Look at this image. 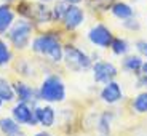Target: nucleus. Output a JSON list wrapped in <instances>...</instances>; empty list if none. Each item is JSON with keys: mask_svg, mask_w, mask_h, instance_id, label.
<instances>
[{"mask_svg": "<svg viewBox=\"0 0 147 136\" xmlns=\"http://www.w3.org/2000/svg\"><path fill=\"white\" fill-rule=\"evenodd\" d=\"M30 50L35 55H40L43 58L50 59L51 63H63L64 45L61 43V40L55 34L45 32L34 37L32 43H30Z\"/></svg>", "mask_w": 147, "mask_h": 136, "instance_id": "1", "label": "nucleus"}, {"mask_svg": "<svg viewBox=\"0 0 147 136\" xmlns=\"http://www.w3.org/2000/svg\"><path fill=\"white\" fill-rule=\"evenodd\" d=\"M38 98L48 104L64 103L66 99V83L58 74H50L38 87Z\"/></svg>", "mask_w": 147, "mask_h": 136, "instance_id": "2", "label": "nucleus"}, {"mask_svg": "<svg viewBox=\"0 0 147 136\" xmlns=\"http://www.w3.org/2000/svg\"><path fill=\"white\" fill-rule=\"evenodd\" d=\"M32 30H34V24L27 19H19L15 21L13 26L8 30V40H10L11 47L22 51L27 47H30V40H32Z\"/></svg>", "mask_w": 147, "mask_h": 136, "instance_id": "3", "label": "nucleus"}, {"mask_svg": "<svg viewBox=\"0 0 147 136\" xmlns=\"http://www.w3.org/2000/svg\"><path fill=\"white\" fill-rule=\"evenodd\" d=\"M63 63L72 72H85L93 67V59L75 45H64Z\"/></svg>", "mask_w": 147, "mask_h": 136, "instance_id": "4", "label": "nucleus"}, {"mask_svg": "<svg viewBox=\"0 0 147 136\" xmlns=\"http://www.w3.org/2000/svg\"><path fill=\"white\" fill-rule=\"evenodd\" d=\"M93 78L96 83H109V82L115 80V77L118 75V69L109 61H94L93 63Z\"/></svg>", "mask_w": 147, "mask_h": 136, "instance_id": "5", "label": "nucleus"}, {"mask_svg": "<svg viewBox=\"0 0 147 136\" xmlns=\"http://www.w3.org/2000/svg\"><path fill=\"white\" fill-rule=\"evenodd\" d=\"M11 117L18 122L19 125H26V127H37V118L35 112H34V106L27 103H19L16 101V104L11 107Z\"/></svg>", "mask_w": 147, "mask_h": 136, "instance_id": "6", "label": "nucleus"}, {"mask_svg": "<svg viewBox=\"0 0 147 136\" xmlns=\"http://www.w3.org/2000/svg\"><path fill=\"white\" fill-rule=\"evenodd\" d=\"M13 88H15L16 101H19V103H27L30 106H37L38 101H40V98H38V90H35L27 82H24V80L13 82Z\"/></svg>", "mask_w": 147, "mask_h": 136, "instance_id": "7", "label": "nucleus"}, {"mask_svg": "<svg viewBox=\"0 0 147 136\" xmlns=\"http://www.w3.org/2000/svg\"><path fill=\"white\" fill-rule=\"evenodd\" d=\"M88 40L94 47L109 48L112 40H114V35H112V32H110V29L107 26H104V24H96V26H93L88 30Z\"/></svg>", "mask_w": 147, "mask_h": 136, "instance_id": "8", "label": "nucleus"}, {"mask_svg": "<svg viewBox=\"0 0 147 136\" xmlns=\"http://www.w3.org/2000/svg\"><path fill=\"white\" fill-rule=\"evenodd\" d=\"M34 112H35L37 123L45 128H51L56 123V110L51 104H37L34 106Z\"/></svg>", "mask_w": 147, "mask_h": 136, "instance_id": "9", "label": "nucleus"}, {"mask_svg": "<svg viewBox=\"0 0 147 136\" xmlns=\"http://www.w3.org/2000/svg\"><path fill=\"white\" fill-rule=\"evenodd\" d=\"M99 98L104 101L106 104H117L123 99V90H121L120 83L115 80L109 82L102 87L99 93Z\"/></svg>", "mask_w": 147, "mask_h": 136, "instance_id": "10", "label": "nucleus"}, {"mask_svg": "<svg viewBox=\"0 0 147 136\" xmlns=\"http://www.w3.org/2000/svg\"><path fill=\"white\" fill-rule=\"evenodd\" d=\"M85 19V13L78 5H69L66 10V15L63 18V24L67 30H74L80 26Z\"/></svg>", "mask_w": 147, "mask_h": 136, "instance_id": "11", "label": "nucleus"}, {"mask_svg": "<svg viewBox=\"0 0 147 136\" xmlns=\"http://www.w3.org/2000/svg\"><path fill=\"white\" fill-rule=\"evenodd\" d=\"M0 133L3 136H26L21 128V125L13 117L0 118Z\"/></svg>", "mask_w": 147, "mask_h": 136, "instance_id": "12", "label": "nucleus"}, {"mask_svg": "<svg viewBox=\"0 0 147 136\" xmlns=\"http://www.w3.org/2000/svg\"><path fill=\"white\" fill-rule=\"evenodd\" d=\"M13 22H15V11L11 10L8 3H2L0 5V35H5L13 26Z\"/></svg>", "mask_w": 147, "mask_h": 136, "instance_id": "13", "label": "nucleus"}, {"mask_svg": "<svg viewBox=\"0 0 147 136\" xmlns=\"http://www.w3.org/2000/svg\"><path fill=\"white\" fill-rule=\"evenodd\" d=\"M142 64H144V59L139 55H126L125 59H123V63H121V67L129 74L139 75L141 69H142Z\"/></svg>", "mask_w": 147, "mask_h": 136, "instance_id": "14", "label": "nucleus"}, {"mask_svg": "<svg viewBox=\"0 0 147 136\" xmlns=\"http://www.w3.org/2000/svg\"><path fill=\"white\" fill-rule=\"evenodd\" d=\"M0 98L3 99V103H13V101H16L13 82L7 80L5 77H0Z\"/></svg>", "mask_w": 147, "mask_h": 136, "instance_id": "15", "label": "nucleus"}, {"mask_svg": "<svg viewBox=\"0 0 147 136\" xmlns=\"http://www.w3.org/2000/svg\"><path fill=\"white\" fill-rule=\"evenodd\" d=\"M112 15L117 16L118 19H129V18H133L134 11H133V8L129 7L128 3H125V2H117V3L112 7Z\"/></svg>", "mask_w": 147, "mask_h": 136, "instance_id": "16", "label": "nucleus"}, {"mask_svg": "<svg viewBox=\"0 0 147 136\" xmlns=\"http://www.w3.org/2000/svg\"><path fill=\"white\" fill-rule=\"evenodd\" d=\"M112 120H114V112H102L98 120V131L99 135H110V127H112Z\"/></svg>", "mask_w": 147, "mask_h": 136, "instance_id": "17", "label": "nucleus"}, {"mask_svg": "<svg viewBox=\"0 0 147 136\" xmlns=\"http://www.w3.org/2000/svg\"><path fill=\"white\" fill-rule=\"evenodd\" d=\"M110 50L112 53L117 56H126L129 51V43L125 39H120V37H114V40L110 43Z\"/></svg>", "mask_w": 147, "mask_h": 136, "instance_id": "18", "label": "nucleus"}, {"mask_svg": "<svg viewBox=\"0 0 147 136\" xmlns=\"http://www.w3.org/2000/svg\"><path fill=\"white\" fill-rule=\"evenodd\" d=\"M131 106L133 110L138 112V114H147V90H144L138 96H134Z\"/></svg>", "mask_w": 147, "mask_h": 136, "instance_id": "19", "label": "nucleus"}, {"mask_svg": "<svg viewBox=\"0 0 147 136\" xmlns=\"http://www.w3.org/2000/svg\"><path fill=\"white\" fill-rule=\"evenodd\" d=\"M11 59H13V53L10 47L3 39H0V67H7L11 63Z\"/></svg>", "mask_w": 147, "mask_h": 136, "instance_id": "20", "label": "nucleus"}, {"mask_svg": "<svg viewBox=\"0 0 147 136\" xmlns=\"http://www.w3.org/2000/svg\"><path fill=\"white\" fill-rule=\"evenodd\" d=\"M67 7H69V3L67 2H64V0H59L58 3L53 7V11H51V16L53 19H58V21H63L64 15H66V10Z\"/></svg>", "mask_w": 147, "mask_h": 136, "instance_id": "21", "label": "nucleus"}, {"mask_svg": "<svg viewBox=\"0 0 147 136\" xmlns=\"http://www.w3.org/2000/svg\"><path fill=\"white\" fill-rule=\"evenodd\" d=\"M123 26L126 27V29H129V30H138L139 29V22L136 21V19H133V18H129V19H125L123 21Z\"/></svg>", "mask_w": 147, "mask_h": 136, "instance_id": "22", "label": "nucleus"}, {"mask_svg": "<svg viewBox=\"0 0 147 136\" xmlns=\"http://www.w3.org/2000/svg\"><path fill=\"white\" fill-rule=\"evenodd\" d=\"M136 87L138 88H142V90H147V75L146 74H139V75H138Z\"/></svg>", "mask_w": 147, "mask_h": 136, "instance_id": "23", "label": "nucleus"}, {"mask_svg": "<svg viewBox=\"0 0 147 136\" xmlns=\"http://www.w3.org/2000/svg\"><path fill=\"white\" fill-rule=\"evenodd\" d=\"M136 48H138V51H139L144 58H147V42L146 40H139L136 43Z\"/></svg>", "mask_w": 147, "mask_h": 136, "instance_id": "24", "label": "nucleus"}, {"mask_svg": "<svg viewBox=\"0 0 147 136\" xmlns=\"http://www.w3.org/2000/svg\"><path fill=\"white\" fill-rule=\"evenodd\" d=\"M34 136H55V135H51V133L47 131V130H42V131H37Z\"/></svg>", "mask_w": 147, "mask_h": 136, "instance_id": "25", "label": "nucleus"}, {"mask_svg": "<svg viewBox=\"0 0 147 136\" xmlns=\"http://www.w3.org/2000/svg\"><path fill=\"white\" fill-rule=\"evenodd\" d=\"M64 2H67L69 5H78L80 2H83V0H64Z\"/></svg>", "mask_w": 147, "mask_h": 136, "instance_id": "26", "label": "nucleus"}, {"mask_svg": "<svg viewBox=\"0 0 147 136\" xmlns=\"http://www.w3.org/2000/svg\"><path fill=\"white\" fill-rule=\"evenodd\" d=\"M141 74H146V75H147V61H144L142 69H141Z\"/></svg>", "mask_w": 147, "mask_h": 136, "instance_id": "27", "label": "nucleus"}, {"mask_svg": "<svg viewBox=\"0 0 147 136\" xmlns=\"http://www.w3.org/2000/svg\"><path fill=\"white\" fill-rule=\"evenodd\" d=\"M3 3H10V2H13V0H2Z\"/></svg>", "mask_w": 147, "mask_h": 136, "instance_id": "28", "label": "nucleus"}, {"mask_svg": "<svg viewBox=\"0 0 147 136\" xmlns=\"http://www.w3.org/2000/svg\"><path fill=\"white\" fill-rule=\"evenodd\" d=\"M3 106V99H2V98H0V107Z\"/></svg>", "mask_w": 147, "mask_h": 136, "instance_id": "29", "label": "nucleus"}, {"mask_svg": "<svg viewBox=\"0 0 147 136\" xmlns=\"http://www.w3.org/2000/svg\"><path fill=\"white\" fill-rule=\"evenodd\" d=\"M101 136H112V135H101Z\"/></svg>", "mask_w": 147, "mask_h": 136, "instance_id": "30", "label": "nucleus"}, {"mask_svg": "<svg viewBox=\"0 0 147 136\" xmlns=\"http://www.w3.org/2000/svg\"><path fill=\"white\" fill-rule=\"evenodd\" d=\"M142 136H147V135H142Z\"/></svg>", "mask_w": 147, "mask_h": 136, "instance_id": "31", "label": "nucleus"}, {"mask_svg": "<svg viewBox=\"0 0 147 136\" xmlns=\"http://www.w3.org/2000/svg\"><path fill=\"white\" fill-rule=\"evenodd\" d=\"M45 2H48V0H45Z\"/></svg>", "mask_w": 147, "mask_h": 136, "instance_id": "32", "label": "nucleus"}]
</instances>
